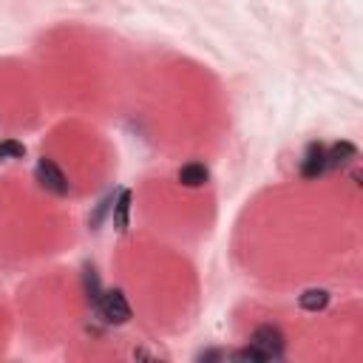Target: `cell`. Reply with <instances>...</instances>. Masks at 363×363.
<instances>
[{
    "mask_svg": "<svg viewBox=\"0 0 363 363\" xmlns=\"http://www.w3.org/2000/svg\"><path fill=\"white\" fill-rule=\"evenodd\" d=\"M250 346H255L267 360H275V357L284 354V335H281L278 326L264 323V326H258V329L250 335Z\"/></svg>",
    "mask_w": 363,
    "mask_h": 363,
    "instance_id": "1",
    "label": "cell"
},
{
    "mask_svg": "<svg viewBox=\"0 0 363 363\" xmlns=\"http://www.w3.org/2000/svg\"><path fill=\"white\" fill-rule=\"evenodd\" d=\"M96 306H99V312H102V318H105L108 323H128V320H130V306H128L122 289H108V292H102V298H99Z\"/></svg>",
    "mask_w": 363,
    "mask_h": 363,
    "instance_id": "2",
    "label": "cell"
},
{
    "mask_svg": "<svg viewBox=\"0 0 363 363\" xmlns=\"http://www.w3.org/2000/svg\"><path fill=\"white\" fill-rule=\"evenodd\" d=\"M37 182H40L45 190L57 193V196H65V193H68V179H65V173H62L51 159H45V156L37 162Z\"/></svg>",
    "mask_w": 363,
    "mask_h": 363,
    "instance_id": "3",
    "label": "cell"
},
{
    "mask_svg": "<svg viewBox=\"0 0 363 363\" xmlns=\"http://www.w3.org/2000/svg\"><path fill=\"white\" fill-rule=\"evenodd\" d=\"M323 170H329V167H326V147H323L320 142H312V145L306 147V153H303L301 176H303V179H318Z\"/></svg>",
    "mask_w": 363,
    "mask_h": 363,
    "instance_id": "4",
    "label": "cell"
},
{
    "mask_svg": "<svg viewBox=\"0 0 363 363\" xmlns=\"http://www.w3.org/2000/svg\"><path fill=\"white\" fill-rule=\"evenodd\" d=\"M352 159H357V147L352 142H335L332 147H326V167H343Z\"/></svg>",
    "mask_w": 363,
    "mask_h": 363,
    "instance_id": "5",
    "label": "cell"
},
{
    "mask_svg": "<svg viewBox=\"0 0 363 363\" xmlns=\"http://www.w3.org/2000/svg\"><path fill=\"white\" fill-rule=\"evenodd\" d=\"M207 179H210V173H207V167H204L201 162H190V164H184V167L179 170V182H182L184 187H204Z\"/></svg>",
    "mask_w": 363,
    "mask_h": 363,
    "instance_id": "6",
    "label": "cell"
},
{
    "mask_svg": "<svg viewBox=\"0 0 363 363\" xmlns=\"http://www.w3.org/2000/svg\"><path fill=\"white\" fill-rule=\"evenodd\" d=\"M128 216H130V190H119V196L113 201V227L119 233L128 230Z\"/></svg>",
    "mask_w": 363,
    "mask_h": 363,
    "instance_id": "7",
    "label": "cell"
},
{
    "mask_svg": "<svg viewBox=\"0 0 363 363\" xmlns=\"http://www.w3.org/2000/svg\"><path fill=\"white\" fill-rule=\"evenodd\" d=\"M298 303H301V309H306V312H318V309H323V306L329 303V292H326V289H306V292L298 298Z\"/></svg>",
    "mask_w": 363,
    "mask_h": 363,
    "instance_id": "8",
    "label": "cell"
},
{
    "mask_svg": "<svg viewBox=\"0 0 363 363\" xmlns=\"http://www.w3.org/2000/svg\"><path fill=\"white\" fill-rule=\"evenodd\" d=\"M82 281H85V292H88V298L94 301V303H99V281H96V272L91 269V267H85V275H82Z\"/></svg>",
    "mask_w": 363,
    "mask_h": 363,
    "instance_id": "9",
    "label": "cell"
},
{
    "mask_svg": "<svg viewBox=\"0 0 363 363\" xmlns=\"http://www.w3.org/2000/svg\"><path fill=\"white\" fill-rule=\"evenodd\" d=\"M23 156H26V147L20 142H14V139L0 142V159H23Z\"/></svg>",
    "mask_w": 363,
    "mask_h": 363,
    "instance_id": "10",
    "label": "cell"
},
{
    "mask_svg": "<svg viewBox=\"0 0 363 363\" xmlns=\"http://www.w3.org/2000/svg\"><path fill=\"white\" fill-rule=\"evenodd\" d=\"M233 357H235V360H250V363H261V360H267V357H264V354H261L255 346H247V349L235 352Z\"/></svg>",
    "mask_w": 363,
    "mask_h": 363,
    "instance_id": "11",
    "label": "cell"
}]
</instances>
